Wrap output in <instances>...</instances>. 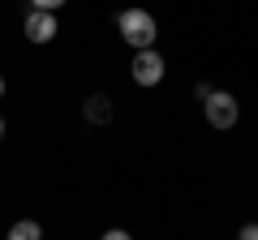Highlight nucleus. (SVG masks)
<instances>
[{
  "instance_id": "nucleus-6",
  "label": "nucleus",
  "mask_w": 258,
  "mask_h": 240,
  "mask_svg": "<svg viewBox=\"0 0 258 240\" xmlns=\"http://www.w3.org/2000/svg\"><path fill=\"white\" fill-rule=\"evenodd\" d=\"M9 240H43V227H39L35 219H18L9 227Z\"/></svg>"
},
{
  "instance_id": "nucleus-3",
  "label": "nucleus",
  "mask_w": 258,
  "mask_h": 240,
  "mask_svg": "<svg viewBox=\"0 0 258 240\" xmlns=\"http://www.w3.org/2000/svg\"><path fill=\"white\" fill-rule=\"evenodd\" d=\"M129 73H134V82H138V86H159V82H164V56H159L155 47H147V52L134 56Z\"/></svg>"
},
{
  "instance_id": "nucleus-5",
  "label": "nucleus",
  "mask_w": 258,
  "mask_h": 240,
  "mask_svg": "<svg viewBox=\"0 0 258 240\" xmlns=\"http://www.w3.org/2000/svg\"><path fill=\"white\" fill-rule=\"evenodd\" d=\"M82 116L91 120V125H108L112 120V99L108 94H91V99L82 103Z\"/></svg>"
},
{
  "instance_id": "nucleus-8",
  "label": "nucleus",
  "mask_w": 258,
  "mask_h": 240,
  "mask_svg": "<svg viewBox=\"0 0 258 240\" xmlns=\"http://www.w3.org/2000/svg\"><path fill=\"white\" fill-rule=\"evenodd\" d=\"M237 240H258V223H245V227H241V236Z\"/></svg>"
},
{
  "instance_id": "nucleus-4",
  "label": "nucleus",
  "mask_w": 258,
  "mask_h": 240,
  "mask_svg": "<svg viewBox=\"0 0 258 240\" xmlns=\"http://www.w3.org/2000/svg\"><path fill=\"white\" fill-rule=\"evenodd\" d=\"M26 39H30V43H52V39H56V13L30 9L26 13Z\"/></svg>"
},
{
  "instance_id": "nucleus-10",
  "label": "nucleus",
  "mask_w": 258,
  "mask_h": 240,
  "mask_svg": "<svg viewBox=\"0 0 258 240\" xmlns=\"http://www.w3.org/2000/svg\"><path fill=\"white\" fill-rule=\"evenodd\" d=\"M0 138H5V120H0Z\"/></svg>"
},
{
  "instance_id": "nucleus-9",
  "label": "nucleus",
  "mask_w": 258,
  "mask_h": 240,
  "mask_svg": "<svg viewBox=\"0 0 258 240\" xmlns=\"http://www.w3.org/2000/svg\"><path fill=\"white\" fill-rule=\"evenodd\" d=\"M103 240H134L129 231H120V227H112V231H103Z\"/></svg>"
},
{
  "instance_id": "nucleus-11",
  "label": "nucleus",
  "mask_w": 258,
  "mask_h": 240,
  "mask_svg": "<svg viewBox=\"0 0 258 240\" xmlns=\"http://www.w3.org/2000/svg\"><path fill=\"white\" fill-rule=\"evenodd\" d=\"M0 94H5V77H0Z\"/></svg>"
},
{
  "instance_id": "nucleus-1",
  "label": "nucleus",
  "mask_w": 258,
  "mask_h": 240,
  "mask_svg": "<svg viewBox=\"0 0 258 240\" xmlns=\"http://www.w3.org/2000/svg\"><path fill=\"white\" fill-rule=\"evenodd\" d=\"M116 30H120V39H125L134 52H147V47L155 43V35H159L155 18H151L147 9H125V13L116 18Z\"/></svg>"
},
{
  "instance_id": "nucleus-2",
  "label": "nucleus",
  "mask_w": 258,
  "mask_h": 240,
  "mask_svg": "<svg viewBox=\"0 0 258 240\" xmlns=\"http://www.w3.org/2000/svg\"><path fill=\"white\" fill-rule=\"evenodd\" d=\"M203 111H207V120H211V129H232L237 116H241L237 99H232L228 90H211V99L203 103Z\"/></svg>"
},
{
  "instance_id": "nucleus-7",
  "label": "nucleus",
  "mask_w": 258,
  "mask_h": 240,
  "mask_svg": "<svg viewBox=\"0 0 258 240\" xmlns=\"http://www.w3.org/2000/svg\"><path fill=\"white\" fill-rule=\"evenodd\" d=\"M30 5H35V9H43V13H56L64 0H30Z\"/></svg>"
}]
</instances>
